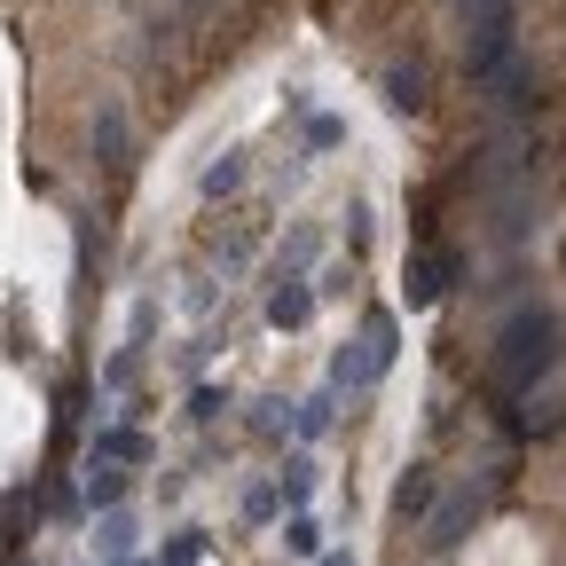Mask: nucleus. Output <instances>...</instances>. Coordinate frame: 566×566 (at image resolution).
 I'll return each instance as SVG.
<instances>
[{
    "mask_svg": "<svg viewBox=\"0 0 566 566\" xmlns=\"http://www.w3.org/2000/svg\"><path fill=\"white\" fill-rule=\"evenodd\" d=\"M244 520H252V527H275V520H283V495H275V480H252V488H244Z\"/></svg>",
    "mask_w": 566,
    "mask_h": 566,
    "instance_id": "a211bd4d",
    "label": "nucleus"
},
{
    "mask_svg": "<svg viewBox=\"0 0 566 566\" xmlns=\"http://www.w3.org/2000/svg\"><path fill=\"white\" fill-rule=\"evenodd\" d=\"M252 433H260V441H283V433H292V401H283V394L252 401Z\"/></svg>",
    "mask_w": 566,
    "mask_h": 566,
    "instance_id": "f3484780",
    "label": "nucleus"
},
{
    "mask_svg": "<svg viewBox=\"0 0 566 566\" xmlns=\"http://www.w3.org/2000/svg\"><path fill=\"white\" fill-rule=\"evenodd\" d=\"M394 354H401V346H394V315H370L363 338L331 354V394H370V386L394 370Z\"/></svg>",
    "mask_w": 566,
    "mask_h": 566,
    "instance_id": "7ed1b4c3",
    "label": "nucleus"
},
{
    "mask_svg": "<svg viewBox=\"0 0 566 566\" xmlns=\"http://www.w3.org/2000/svg\"><path fill=\"white\" fill-rule=\"evenodd\" d=\"M307 260H315V229H300V237H292V244H283V275H300V268H307Z\"/></svg>",
    "mask_w": 566,
    "mask_h": 566,
    "instance_id": "4be33fe9",
    "label": "nucleus"
},
{
    "mask_svg": "<svg viewBox=\"0 0 566 566\" xmlns=\"http://www.w3.org/2000/svg\"><path fill=\"white\" fill-rule=\"evenodd\" d=\"M95 457H103V464H142V457H150V441H142L134 424H103V433H95Z\"/></svg>",
    "mask_w": 566,
    "mask_h": 566,
    "instance_id": "2eb2a0df",
    "label": "nucleus"
},
{
    "mask_svg": "<svg viewBox=\"0 0 566 566\" xmlns=\"http://www.w3.org/2000/svg\"><path fill=\"white\" fill-rule=\"evenodd\" d=\"M95 158H103L111 174H126V166H134V158H126V111H118V103H103V111H95Z\"/></svg>",
    "mask_w": 566,
    "mask_h": 566,
    "instance_id": "f8f14e48",
    "label": "nucleus"
},
{
    "mask_svg": "<svg viewBox=\"0 0 566 566\" xmlns=\"http://www.w3.org/2000/svg\"><path fill=\"white\" fill-rule=\"evenodd\" d=\"M566 363V323L551 307H520L504 331H495V354H488V378L504 401H527L551 370Z\"/></svg>",
    "mask_w": 566,
    "mask_h": 566,
    "instance_id": "f257e3e1",
    "label": "nucleus"
},
{
    "mask_svg": "<svg viewBox=\"0 0 566 566\" xmlns=\"http://www.w3.org/2000/svg\"><path fill=\"white\" fill-rule=\"evenodd\" d=\"M457 268H464L457 252H417V260H409V307H433L449 283H457Z\"/></svg>",
    "mask_w": 566,
    "mask_h": 566,
    "instance_id": "0eeeda50",
    "label": "nucleus"
},
{
    "mask_svg": "<svg viewBox=\"0 0 566 566\" xmlns=\"http://www.w3.org/2000/svg\"><path fill=\"white\" fill-rule=\"evenodd\" d=\"M126 566H158V558H126Z\"/></svg>",
    "mask_w": 566,
    "mask_h": 566,
    "instance_id": "a878e982",
    "label": "nucleus"
},
{
    "mask_svg": "<svg viewBox=\"0 0 566 566\" xmlns=\"http://www.w3.org/2000/svg\"><path fill=\"white\" fill-rule=\"evenodd\" d=\"M205 543H212L205 527H181V535H166V551H158V566H197V558H205Z\"/></svg>",
    "mask_w": 566,
    "mask_h": 566,
    "instance_id": "6ab92c4d",
    "label": "nucleus"
},
{
    "mask_svg": "<svg viewBox=\"0 0 566 566\" xmlns=\"http://www.w3.org/2000/svg\"><path fill=\"white\" fill-rule=\"evenodd\" d=\"M449 9H457V17H472V9H488V0H449Z\"/></svg>",
    "mask_w": 566,
    "mask_h": 566,
    "instance_id": "393cba45",
    "label": "nucleus"
},
{
    "mask_svg": "<svg viewBox=\"0 0 566 566\" xmlns=\"http://www.w3.org/2000/svg\"><path fill=\"white\" fill-rule=\"evenodd\" d=\"M283 551H292V558H315V551H323V527H315L307 512H292V520H283Z\"/></svg>",
    "mask_w": 566,
    "mask_h": 566,
    "instance_id": "aec40b11",
    "label": "nucleus"
},
{
    "mask_svg": "<svg viewBox=\"0 0 566 566\" xmlns=\"http://www.w3.org/2000/svg\"><path fill=\"white\" fill-rule=\"evenodd\" d=\"M126 495H134L126 464H103V457H95V464H87V488H80V512H95V520H103V512H126Z\"/></svg>",
    "mask_w": 566,
    "mask_h": 566,
    "instance_id": "423d86ee",
    "label": "nucleus"
},
{
    "mask_svg": "<svg viewBox=\"0 0 566 566\" xmlns=\"http://www.w3.org/2000/svg\"><path fill=\"white\" fill-rule=\"evenodd\" d=\"M331 424H338V394H331V386L307 394V401H292V433H300V441H323Z\"/></svg>",
    "mask_w": 566,
    "mask_h": 566,
    "instance_id": "4468645a",
    "label": "nucleus"
},
{
    "mask_svg": "<svg viewBox=\"0 0 566 566\" xmlns=\"http://www.w3.org/2000/svg\"><path fill=\"white\" fill-rule=\"evenodd\" d=\"M95 558L103 566H126L134 558V512H103L95 520Z\"/></svg>",
    "mask_w": 566,
    "mask_h": 566,
    "instance_id": "ddd939ff",
    "label": "nucleus"
},
{
    "mask_svg": "<svg viewBox=\"0 0 566 566\" xmlns=\"http://www.w3.org/2000/svg\"><path fill=\"white\" fill-rule=\"evenodd\" d=\"M338 142H346L338 118H307V150H338Z\"/></svg>",
    "mask_w": 566,
    "mask_h": 566,
    "instance_id": "412c9836",
    "label": "nucleus"
},
{
    "mask_svg": "<svg viewBox=\"0 0 566 566\" xmlns=\"http://www.w3.org/2000/svg\"><path fill=\"white\" fill-rule=\"evenodd\" d=\"M520 55V0H488V9L464 17V71L472 80H488L495 63Z\"/></svg>",
    "mask_w": 566,
    "mask_h": 566,
    "instance_id": "20e7f679",
    "label": "nucleus"
},
{
    "mask_svg": "<svg viewBox=\"0 0 566 566\" xmlns=\"http://www.w3.org/2000/svg\"><path fill=\"white\" fill-rule=\"evenodd\" d=\"M433 495H441V472H433V464H409V472L394 480V520H401V527L424 520V512H433Z\"/></svg>",
    "mask_w": 566,
    "mask_h": 566,
    "instance_id": "1a4fd4ad",
    "label": "nucleus"
},
{
    "mask_svg": "<svg viewBox=\"0 0 566 566\" xmlns=\"http://www.w3.org/2000/svg\"><path fill=\"white\" fill-rule=\"evenodd\" d=\"M315 457H283V472H275V495H283V520H292V512H307L315 504Z\"/></svg>",
    "mask_w": 566,
    "mask_h": 566,
    "instance_id": "9d476101",
    "label": "nucleus"
},
{
    "mask_svg": "<svg viewBox=\"0 0 566 566\" xmlns=\"http://www.w3.org/2000/svg\"><path fill=\"white\" fill-rule=\"evenodd\" d=\"M307 566H363V558H354V551H315Z\"/></svg>",
    "mask_w": 566,
    "mask_h": 566,
    "instance_id": "b1692460",
    "label": "nucleus"
},
{
    "mask_svg": "<svg viewBox=\"0 0 566 566\" xmlns=\"http://www.w3.org/2000/svg\"><path fill=\"white\" fill-rule=\"evenodd\" d=\"M307 315H315V283L275 275V292H268V323H275V331H307Z\"/></svg>",
    "mask_w": 566,
    "mask_h": 566,
    "instance_id": "6e6552de",
    "label": "nucleus"
},
{
    "mask_svg": "<svg viewBox=\"0 0 566 566\" xmlns=\"http://www.w3.org/2000/svg\"><path fill=\"white\" fill-rule=\"evenodd\" d=\"M495 495H504V464H488L480 480H457L449 495H441V504L433 512H424V551H433V558H449L480 520H488V504H495Z\"/></svg>",
    "mask_w": 566,
    "mask_h": 566,
    "instance_id": "f03ea898",
    "label": "nucleus"
},
{
    "mask_svg": "<svg viewBox=\"0 0 566 566\" xmlns=\"http://www.w3.org/2000/svg\"><path fill=\"white\" fill-rule=\"evenodd\" d=\"M480 103H488V118H504V126H527V118H535V55L520 48L512 63H495L488 80H480Z\"/></svg>",
    "mask_w": 566,
    "mask_h": 566,
    "instance_id": "39448f33",
    "label": "nucleus"
},
{
    "mask_svg": "<svg viewBox=\"0 0 566 566\" xmlns=\"http://www.w3.org/2000/svg\"><path fill=\"white\" fill-rule=\"evenodd\" d=\"M424 87H433V80H424V63H417V55L386 71V103H394L401 118H417V111H424Z\"/></svg>",
    "mask_w": 566,
    "mask_h": 566,
    "instance_id": "9b49d317",
    "label": "nucleus"
},
{
    "mask_svg": "<svg viewBox=\"0 0 566 566\" xmlns=\"http://www.w3.org/2000/svg\"><path fill=\"white\" fill-rule=\"evenodd\" d=\"M197 189H205V197H237V189H244V150H221V158L205 166Z\"/></svg>",
    "mask_w": 566,
    "mask_h": 566,
    "instance_id": "dca6fc26",
    "label": "nucleus"
},
{
    "mask_svg": "<svg viewBox=\"0 0 566 566\" xmlns=\"http://www.w3.org/2000/svg\"><path fill=\"white\" fill-rule=\"evenodd\" d=\"M221 409H229V394H212V386H197V401H189V417H197V424H212Z\"/></svg>",
    "mask_w": 566,
    "mask_h": 566,
    "instance_id": "5701e85b",
    "label": "nucleus"
}]
</instances>
